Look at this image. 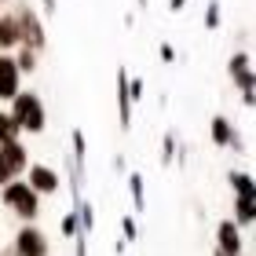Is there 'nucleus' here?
Segmentation results:
<instances>
[{"instance_id":"nucleus-8","label":"nucleus","mask_w":256,"mask_h":256,"mask_svg":"<svg viewBox=\"0 0 256 256\" xmlns=\"http://www.w3.org/2000/svg\"><path fill=\"white\" fill-rule=\"evenodd\" d=\"M22 92V74H18V66L11 55H0V99L11 102Z\"/></svg>"},{"instance_id":"nucleus-11","label":"nucleus","mask_w":256,"mask_h":256,"mask_svg":"<svg viewBox=\"0 0 256 256\" xmlns=\"http://www.w3.org/2000/svg\"><path fill=\"white\" fill-rule=\"evenodd\" d=\"M118 114H121V132L132 128V99H128V70H118Z\"/></svg>"},{"instance_id":"nucleus-2","label":"nucleus","mask_w":256,"mask_h":256,"mask_svg":"<svg viewBox=\"0 0 256 256\" xmlns=\"http://www.w3.org/2000/svg\"><path fill=\"white\" fill-rule=\"evenodd\" d=\"M0 205L8 208V212H15L22 224H33V220L40 216V198L26 187V180H11L0 187Z\"/></svg>"},{"instance_id":"nucleus-22","label":"nucleus","mask_w":256,"mask_h":256,"mask_svg":"<svg viewBox=\"0 0 256 256\" xmlns=\"http://www.w3.org/2000/svg\"><path fill=\"white\" fill-rule=\"evenodd\" d=\"M220 18H224V11H220V4L212 0V4L205 8V30H220Z\"/></svg>"},{"instance_id":"nucleus-18","label":"nucleus","mask_w":256,"mask_h":256,"mask_svg":"<svg viewBox=\"0 0 256 256\" xmlns=\"http://www.w3.org/2000/svg\"><path fill=\"white\" fill-rule=\"evenodd\" d=\"M11 59H15V66H18V74H22V77L33 74V70L40 66V62H37L40 55H37V52H30V48H15V55H11Z\"/></svg>"},{"instance_id":"nucleus-25","label":"nucleus","mask_w":256,"mask_h":256,"mask_svg":"<svg viewBox=\"0 0 256 256\" xmlns=\"http://www.w3.org/2000/svg\"><path fill=\"white\" fill-rule=\"evenodd\" d=\"M158 55H161V62H176V48H172L168 40H165V44L158 48Z\"/></svg>"},{"instance_id":"nucleus-29","label":"nucleus","mask_w":256,"mask_h":256,"mask_svg":"<svg viewBox=\"0 0 256 256\" xmlns=\"http://www.w3.org/2000/svg\"><path fill=\"white\" fill-rule=\"evenodd\" d=\"M4 183H11V172L4 168V161H0V187H4Z\"/></svg>"},{"instance_id":"nucleus-12","label":"nucleus","mask_w":256,"mask_h":256,"mask_svg":"<svg viewBox=\"0 0 256 256\" xmlns=\"http://www.w3.org/2000/svg\"><path fill=\"white\" fill-rule=\"evenodd\" d=\"M18 48V22H15V15H0V55H11Z\"/></svg>"},{"instance_id":"nucleus-23","label":"nucleus","mask_w":256,"mask_h":256,"mask_svg":"<svg viewBox=\"0 0 256 256\" xmlns=\"http://www.w3.org/2000/svg\"><path fill=\"white\" fill-rule=\"evenodd\" d=\"M59 230H62V238H77V234H80L77 216H74V212H66V216H62V224H59Z\"/></svg>"},{"instance_id":"nucleus-27","label":"nucleus","mask_w":256,"mask_h":256,"mask_svg":"<svg viewBox=\"0 0 256 256\" xmlns=\"http://www.w3.org/2000/svg\"><path fill=\"white\" fill-rule=\"evenodd\" d=\"M55 8H59V0H40V11H44V15H55Z\"/></svg>"},{"instance_id":"nucleus-17","label":"nucleus","mask_w":256,"mask_h":256,"mask_svg":"<svg viewBox=\"0 0 256 256\" xmlns=\"http://www.w3.org/2000/svg\"><path fill=\"white\" fill-rule=\"evenodd\" d=\"M128 190H132V208L143 212L146 208V190H143V176H139V172H128Z\"/></svg>"},{"instance_id":"nucleus-14","label":"nucleus","mask_w":256,"mask_h":256,"mask_svg":"<svg viewBox=\"0 0 256 256\" xmlns=\"http://www.w3.org/2000/svg\"><path fill=\"white\" fill-rule=\"evenodd\" d=\"M252 220H256L252 198H234V224L238 227H252Z\"/></svg>"},{"instance_id":"nucleus-32","label":"nucleus","mask_w":256,"mask_h":256,"mask_svg":"<svg viewBox=\"0 0 256 256\" xmlns=\"http://www.w3.org/2000/svg\"><path fill=\"white\" fill-rule=\"evenodd\" d=\"M0 4H11V0H0Z\"/></svg>"},{"instance_id":"nucleus-24","label":"nucleus","mask_w":256,"mask_h":256,"mask_svg":"<svg viewBox=\"0 0 256 256\" xmlns=\"http://www.w3.org/2000/svg\"><path fill=\"white\" fill-rule=\"evenodd\" d=\"M121 234H124V242H136V238H139L136 216H124V220H121Z\"/></svg>"},{"instance_id":"nucleus-4","label":"nucleus","mask_w":256,"mask_h":256,"mask_svg":"<svg viewBox=\"0 0 256 256\" xmlns=\"http://www.w3.org/2000/svg\"><path fill=\"white\" fill-rule=\"evenodd\" d=\"M11 252H15V256H52V238L44 234L40 227H33V224H22V227L15 230Z\"/></svg>"},{"instance_id":"nucleus-9","label":"nucleus","mask_w":256,"mask_h":256,"mask_svg":"<svg viewBox=\"0 0 256 256\" xmlns=\"http://www.w3.org/2000/svg\"><path fill=\"white\" fill-rule=\"evenodd\" d=\"M0 161H4V168L11 172V180H18L22 172L30 168V150L22 143H4L0 146Z\"/></svg>"},{"instance_id":"nucleus-19","label":"nucleus","mask_w":256,"mask_h":256,"mask_svg":"<svg viewBox=\"0 0 256 256\" xmlns=\"http://www.w3.org/2000/svg\"><path fill=\"white\" fill-rule=\"evenodd\" d=\"M18 124L15 121H11V114L8 110H0V146H4V143H18Z\"/></svg>"},{"instance_id":"nucleus-26","label":"nucleus","mask_w":256,"mask_h":256,"mask_svg":"<svg viewBox=\"0 0 256 256\" xmlns=\"http://www.w3.org/2000/svg\"><path fill=\"white\" fill-rule=\"evenodd\" d=\"M74 256H88V238H84V234L74 238Z\"/></svg>"},{"instance_id":"nucleus-21","label":"nucleus","mask_w":256,"mask_h":256,"mask_svg":"<svg viewBox=\"0 0 256 256\" xmlns=\"http://www.w3.org/2000/svg\"><path fill=\"white\" fill-rule=\"evenodd\" d=\"M143 96H146L143 77H128V99H132V102H143Z\"/></svg>"},{"instance_id":"nucleus-30","label":"nucleus","mask_w":256,"mask_h":256,"mask_svg":"<svg viewBox=\"0 0 256 256\" xmlns=\"http://www.w3.org/2000/svg\"><path fill=\"white\" fill-rule=\"evenodd\" d=\"M168 8L172 11H183V8H187V0H168Z\"/></svg>"},{"instance_id":"nucleus-16","label":"nucleus","mask_w":256,"mask_h":256,"mask_svg":"<svg viewBox=\"0 0 256 256\" xmlns=\"http://www.w3.org/2000/svg\"><path fill=\"white\" fill-rule=\"evenodd\" d=\"M227 183H230V190H234L238 198H252V176H249V172L234 168V172L227 176Z\"/></svg>"},{"instance_id":"nucleus-1","label":"nucleus","mask_w":256,"mask_h":256,"mask_svg":"<svg viewBox=\"0 0 256 256\" xmlns=\"http://www.w3.org/2000/svg\"><path fill=\"white\" fill-rule=\"evenodd\" d=\"M11 121L18 124V132H30L37 136L48 128V110H44V99L37 96V92H18L15 99H11Z\"/></svg>"},{"instance_id":"nucleus-31","label":"nucleus","mask_w":256,"mask_h":256,"mask_svg":"<svg viewBox=\"0 0 256 256\" xmlns=\"http://www.w3.org/2000/svg\"><path fill=\"white\" fill-rule=\"evenodd\" d=\"M139 8H146V0H139Z\"/></svg>"},{"instance_id":"nucleus-6","label":"nucleus","mask_w":256,"mask_h":256,"mask_svg":"<svg viewBox=\"0 0 256 256\" xmlns=\"http://www.w3.org/2000/svg\"><path fill=\"white\" fill-rule=\"evenodd\" d=\"M216 252L224 256H246V238L234 220H220L216 224Z\"/></svg>"},{"instance_id":"nucleus-15","label":"nucleus","mask_w":256,"mask_h":256,"mask_svg":"<svg viewBox=\"0 0 256 256\" xmlns=\"http://www.w3.org/2000/svg\"><path fill=\"white\" fill-rule=\"evenodd\" d=\"M70 143H74V150H70V165L84 172V150H88V146H84V132L74 128V132H70Z\"/></svg>"},{"instance_id":"nucleus-13","label":"nucleus","mask_w":256,"mask_h":256,"mask_svg":"<svg viewBox=\"0 0 256 256\" xmlns=\"http://www.w3.org/2000/svg\"><path fill=\"white\" fill-rule=\"evenodd\" d=\"M74 216H77V227H80V234H92V230H96V208H92L84 198H77L74 202Z\"/></svg>"},{"instance_id":"nucleus-5","label":"nucleus","mask_w":256,"mask_h":256,"mask_svg":"<svg viewBox=\"0 0 256 256\" xmlns=\"http://www.w3.org/2000/svg\"><path fill=\"white\" fill-rule=\"evenodd\" d=\"M26 187L37 194V198H44V194H59V187H62V176L55 172L52 165H40V161H30V168H26Z\"/></svg>"},{"instance_id":"nucleus-28","label":"nucleus","mask_w":256,"mask_h":256,"mask_svg":"<svg viewBox=\"0 0 256 256\" xmlns=\"http://www.w3.org/2000/svg\"><path fill=\"white\" fill-rule=\"evenodd\" d=\"M114 172H128V161L118 154V158H114Z\"/></svg>"},{"instance_id":"nucleus-20","label":"nucleus","mask_w":256,"mask_h":256,"mask_svg":"<svg viewBox=\"0 0 256 256\" xmlns=\"http://www.w3.org/2000/svg\"><path fill=\"white\" fill-rule=\"evenodd\" d=\"M176 158H180V139L165 132V139H161V165H172Z\"/></svg>"},{"instance_id":"nucleus-10","label":"nucleus","mask_w":256,"mask_h":256,"mask_svg":"<svg viewBox=\"0 0 256 256\" xmlns=\"http://www.w3.org/2000/svg\"><path fill=\"white\" fill-rule=\"evenodd\" d=\"M227 74H230V80H234L242 92H252V59H249V52H234L230 55Z\"/></svg>"},{"instance_id":"nucleus-7","label":"nucleus","mask_w":256,"mask_h":256,"mask_svg":"<svg viewBox=\"0 0 256 256\" xmlns=\"http://www.w3.org/2000/svg\"><path fill=\"white\" fill-rule=\"evenodd\" d=\"M208 139H212L216 146H230V150H238V154L246 150V143H242V136H238V128L230 124L224 114H216V118H212V124H208Z\"/></svg>"},{"instance_id":"nucleus-3","label":"nucleus","mask_w":256,"mask_h":256,"mask_svg":"<svg viewBox=\"0 0 256 256\" xmlns=\"http://www.w3.org/2000/svg\"><path fill=\"white\" fill-rule=\"evenodd\" d=\"M15 22H18V48H30V52H44V44H48V30H44V18L37 15V8L30 4H15Z\"/></svg>"}]
</instances>
